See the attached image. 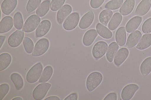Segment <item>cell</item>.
<instances>
[{
    "label": "cell",
    "instance_id": "obj_1",
    "mask_svg": "<svg viewBox=\"0 0 151 100\" xmlns=\"http://www.w3.org/2000/svg\"><path fill=\"white\" fill-rule=\"evenodd\" d=\"M103 79L101 74L98 72L91 73L88 76L86 83L87 90L92 91L96 88L101 83Z\"/></svg>",
    "mask_w": 151,
    "mask_h": 100
},
{
    "label": "cell",
    "instance_id": "obj_2",
    "mask_svg": "<svg viewBox=\"0 0 151 100\" xmlns=\"http://www.w3.org/2000/svg\"><path fill=\"white\" fill-rule=\"evenodd\" d=\"M43 67L40 62H38L34 65L27 72L26 79L28 82L33 83L39 79L42 73Z\"/></svg>",
    "mask_w": 151,
    "mask_h": 100
},
{
    "label": "cell",
    "instance_id": "obj_3",
    "mask_svg": "<svg viewBox=\"0 0 151 100\" xmlns=\"http://www.w3.org/2000/svg\"><path fill=\"white\" fill-rule=\"evenodd\" d=\"M49 42L46 38H42L36 43L32 55L37 57L42 55L48 50L49 46Z\"/></svg>",
    "mask_w": 151,
    "mask_h": 100
},
{
    "label": "cell",
    "instance_id": "obj_4",
    "mask_svg": "<svg viewBox=\"0 0 151 100\" xmlns=\"http://www.w3.org/2000/svg\"><path fill=\"white\" fill-rule=\"evenodd\" d=\"M51 84L47 82L42 83L37 85L34 89L32 96L36 100L42 99L46 95Z\"/></svg>",
    "mask_w": 151,
    "mask_h": 100
},
{
    "label": "cell",
    "instance_id": "obj_5",
    "mask_svg": "<svg viewBox=\"0 0 151 100\" xmlns=\"http://www.w3.org/2000/svg\"><path fill=\"white\" fill-rule=\"evenodd\" d=\"M41 21L40 17L35 14L30 16L25 22L23 30L26 33H30L34 30Z\"/></svg>",
    "mask_w": 151,
    "mask_h": 100
},
{
    "label": "cell",
    "instance_id": "obj_6",
    "mask_svg": "<svg viewBox=\"0 0 151 100\" xmlns=\"http://www.w3.org/2000/svg\"><path fill=\"white\" fill-rule=\"evenodd\" d=\"M80 19L79 14L77 12L72 13L66 18L63 26L67 30H70L74 29L78 24Z\"/></svg>",
    "mask_w": 151,
    "mask_h": 100
},
{
    "label": "cell",
    "instance_id": "obj_7",
    "mask_svg": "<svg viewBox=\"0 0 151 100\" xmlns=\"http://www.w3.org/2000/svg\"><path fill=\"white\" fill-rule=\"evenodd\" d=\"M24 31L22 29L16 30L9 37L8 43L11 47L15 48L22 43L24 36Z\"/></svg>",
    "mask_w": 151,
    "mask_h": 100
},
{
    "label": "cell",
    "instance_id": "obj_8",
    "mask_svg": "<svg viewBox=\"0 0 151 100\" xmlns=\"http://www.w3.org/2000/svg\"><path fill=\"white\" fill-rule=\"evenodd\" d=\"M108 46L107 44L104 41H101L97 42L92 49L93 56L96 59L101 58L105 54Z\"/></svg>",
    "mask_w": 151,
    "mask_h": 100
},
{
    "label": "cell",
    "instance_id": "obj_9",
    "mask_svg": "<svg viewBox=\"0 0 151 100\" xmlns=\"http://www.w3.org/2000/svg\"><path fill=\"white\" fill-rule=\"evenodd\" d=\"M139 89L138 86L135 84H131L126 86L121 92L122 99L123 100L130 99Z\"/></svg>",
    "mask_w": 151,
    "mask_h": 100
},
{
    "label": "cell",
    "instance_id": "obj_10",
    "mask_svg": "<svg viewBox=\"0 0 151 100\" xmlns=\"http://www.w3.org/2000/svg\"><path fill=\"white\" fill-rule=\"evenodd\" d=\"M51 27L50 21L45 19L42 21L35 31V36L37 38L41 37L45 35L49 31Z\"/></svg>",
    "mask_w": 151,
    "mask_h": 100
},
{
    "label": "cell",
    "instance_id": "obj_11",
    "mask_svg": "<svg viewBox=\"0 0 151 100\" xmlns=\"http://www.w3.org/2000/svg\"><path fill=\"white\" fill-rule=\"evenodd\" d=\"M72 8L69 5L65 4L58 11L57 14V20L58 23L61 24L66 17L71 13Z\"/></svg>",
    "mask_w": 151,
    "mask_h": 100
},
{
    "label": "cell",
    "instance_id": "obj_12",
    "mask_svg": "<svg viewBox=\"0 0 151 100\" xmlns=\"http://www.w3.org/2000/svg\"><path fill=\"white\" fill-rule=\"evenodd\" d=\"M17 4V0H4L1 5L2 13L6 15H9L14 10Z\"/></svg>",
    "mask_w": 151,
    "mask_h": 100
},
{
    "label": "cell",
    "instance_id": "obj_13",
    "mask_svg": "<svg viewBox=\"0 0 151 100\" xmlns=\"http://www.w3.org/2000/svg\"><path fill=\"white\" fill-rule=\"evenodd\" d=\"M94 18V14L92 11L85 14L81 18L79 24V27L83 29L88 28L92 23Z\"/></svg>",
    "mask_w": 151,
    "mask_h": 100
},
{
    "label": "cell",
    "instance_id": "obj_14",
    "mask_svg": "<svg viewBox=\"0 0 151 100\" xmlns=\"http://www.w3.org/2000/svg\"><path fill=\"white\" fill-rule=\"evenodd\" d=\"M129 54L128 49L125 48L119 49L115 54L114 62L117 66H120L126 60Z\"/></svg>",
    "mask_w": 151,
    "mask_h": 100
},
{
    "label": "cell",
    "instance_id": "obj_15",
    "mask_svg": "<svg viewBox=\"0 0 151 100\" xmlns=\"http://www.w3.org/2000/svg\"><path fill=\"white\" fill-rule=\"evenodd\" d=\"M142 35L141 32L138 30L134 31L130 33L126 42L127 47L131 48L135 46L140 39Z\"/></svg>",
    "mask_w": 151,
    "mask_h": 100
},
{
    "label": "cell",
    "instance_id": "obj_16",
    "mask_svg": "<svg viewBox=\"0 0 151 100\" xmlns=\"http://www.w3.org/2000/svg\"><path fill=\"white\" fill-rule=\"evenodd\" d=\"M13 25V19L10 16L4 17L0 23V33H3L9 31Z\"/></svg>",
    "mask_w": 151,
    "mask_h": 100
},
{
    "label": "cell",
    "instance_id": "obj_17",
    "mask_svg": "<svg viewBox=\"0 0 151 100\" xmlns=\"http://www.w3.org/2000/svg\"><path fill=\"white\" fill-rule=\"evenodd\" d=\"M151 4L149 0H142L137 6L134 14L142 16L145 14L149 11Z\"/></svg>",
    "mask_w": 151,
    "mask_h": 100
},
{
    "label": "cell",
    "instance_id": "obj_18",
    "mask_svg": "<svg viewBox=\"0 0 151 100\" xmlns=\"http://www.w3.org/2000/svg\"><path fill=\"white\" fill-rule=\"evenodd\" d=\"M142 19V18L139 16H135L130 19L126 25L127 32L130 33L135 30L140 24Z\"/></svg>",
    "mask_w": 151,
    "mask_h": 100
},
{
    "label": "cell",
    "instance_id": "obj_19",
    "mask_svg": "<svg viewBox=\"0 0 151 100\" xmlns=\"http://www.w3.org/2000/svg\"><path fill=\"white\" fill-rule=\"evenodd\" d=\"M97 35V31L94 29L87 30L84 34L83 38V43L84 45L87 46L91 45Z\"/></svg>",
    "mask_w": 151,
    "mask_h": 100
},
{
    "label": "cell",
    "instance_id": "obj_20",
    "mask_svg": "<svg viewBox=\"0 0 151 100\" xmlns=\"http://www.w3.org/2000/svg\"><path fill=\"white\" fill-rule=\"evenodd\" d=\"M115 40L119 45H124L126 41V29L124 27L122 26L117 30L115 33Z\"/></svg>",
    "mask_w": 151,
    "mask_h": 100
},
{
    "label": "cell",
    "instance_id": "obj_21",
    "mask_svg": "<svg viewBox=\"0 0 151 100\" xmlns=\"http://www.w3.org/2000/svg\"><path fill=\"white\" fill-rule=\"evenodd\" d=\"M134 5V0H126L119 9L120 13L123 16L129 14L133 10Z\"/></svg>",
    "mask_w": 151,
    "mask_h": 100
},
{
    "label": "cell",
    "instance_id": "obj_22",
    "mask_svg": "<svg viewBox=\"0 0 151 100\" xmlns=\"http://www.w3.org/2000/svg\"><path fill=\"white\" fill-rule=\"evenodd\" d=\"M151 45V34L147 33L144 35L136 48L139 50H143Z\"/></svg>",
    "mask_w": 151,
    "mask_h": 100
},
{
    "label": "cell",
    "instance_id": "obj_23",
    "mask_svg": "<svg viewBox=\"0 0 151 100\" xmlns=\"http://www.w3.org/2000/svg\"><path fill=\"white\" fill-rule=\"evenodd\" d=\"M96 29L98 34L104 38L109 39L112 36V32L105 26L100 23L97 24Z\"/></svg>",
    "mask_w": 151,
    "mask_h": 100
},
{
    "label": "cell",
    "instance_id": "obj_24",
    "mask_svg": "<svg viewBox=\"0 0 151 100\" xmlns=\"http://www.w3.org/2000/svg\"><path fill=\"white\" fill-rule=\"evenodd\" d=\"M119 48L118 45L115 42H112L109 45L106 55L107 60L109 62L113 61Z\"/></svg>",
    "mask_w": 151,
    "mask_h": 100
},
{
    "label": "cell",
    "instance_id": "obj_25",
    "mask_svg": "<svg viewBox=\"0 0 151 100\" xmlns=\"http://www.w3.org/2000/svg\"><path fill=\"white\" fill-rule=\"evenodd\" d=\"M122 18V16L119 13H115L108 24L109 29L111 30L116 29L121 23Z\"/></svg>",
    "mask_w": 151,
    "mask_h": 100
},
{
    "label": "cell",
    "instance_id": "obj_26",
    "mask_svg": "<svg viewBox=\"0 0 151 100\" xmlns=\"http://www.w3.org/2000/svg\"><path fill=\"white\" fill-rule=\"evenodd\" d=\"M12 60L11 55L7 53H3L0 55V71L6 68L10 65Z\"/></svg>",
    "mask_w": 151,
    "mask_h": 100
},
{
    "label": "cell",
    "instance_id": "obj_27",
    "mask_svg": "<svg viewBox=\"0 0 151 100\" xmlns=\"http://www.w3.org/2000/svg\"><path fill=\"white\" fill-rule=\"evenodd\" d=\"M50 1L46 0L43 1L39 6L36 10V14L40 17L45 16L50 9Z\"/></svg>",
    "mask_w": 151,
    "mask_h": 100
},
{
    "label": "cell",
    "instance_id": "obj_28",
    "mask_svg": "<svg viewBox=\"0 0 151 100\" xmlns=\"http://www.w3.org/2000/svg\"><path fill=\"white\" fill-rule=\"evenodd\" d=\"M113 13L109 9L103 10L100 13L99 19L100 23L105 26H106L108 22L111 18Z\"/></svg>",
    "mask_w": 151,
    "mask_h": 100
},
{
    "label": "cell",
    "instance_id": "obj_29",
    "mask_svg": "<svg viewBox=\"0 0 151 100\" xmlns=\"http://www.w3.org/2000/svg\"><path fill=\"white\" fill-rule=\"evenodd\" d=\"M10 78L16 89L19 90L22 88L24 84V81L19 74L16 72L13 73L11 75Z\"/></svg>",
    "mask_w": 151,
    "mask_h": 100
},
{
    "label": "cell",
    "instance_id": "obj_30",
    "mask_svg": "<svg viewBox=\"0 0 151 100\" xmlns=\"http://www.w3.org/2000/svg\"><path fill=\"white\" fill-rule=\"evenodd\" d=\"M53 73V69L52 66L48 65L43 70L39 82L44 83L47 82L51 77Z\"/></svg>",
    "mask_w": 151,
    "mask_h": 100
},
{
    "label": "cell",
    "instance_id": "obj_31",
    "mask_svg": "<svg viewBox=\"0 0 151 100\" xmlns=\"http://www.w3.org/2000/svg\"><path fill=\"white\" fill-rule=\"evenodd\" d=\"M140 71L144 76L147 75L151 72V57L146 58L140 66Z\"/></svg>",
    "mask_w": 151,
    "mask_h": 100
},
{
    "label": "cell",
    "instance_id": "obj_32",
    "mask_svg": "<svg viewBox=\"0 0 151 100\" xmlns=\"http://www.w3.org/2000/svg\"><path fill=\"white\" fill-rule=\"evenodd\" d=\"M14 24L15 27L17 29L22 28L23 25V21L21 13L19 12H17L13 17Z\"/></svg>",
    "mask_w": 151,
    "mask_h": 100
},
{
    "label": "cell",
    "instance_id": "obj_33",
    "mask_svg": "<svg viewBox=\"0 0 151 100\" xmlns=\"http://www.w3.org/2000/svg\"><path fill=\"white\" fill-rule=\"evenodd\" d=\"M23 43L26 52L29 54L32 52L34 48V44L32 40L29 38L25 37L23 40Z\"/></svg>",
    "mask_w": 151,
    "mask_h": 100
},
{
    "label": "cell",
    "instance_id": "obj_34",
    "mask_svg": "<svg viewBox=\"0 0 151 100\" xmlns=\"http://www.w3.org/2000/svg\"><path fill=\"white\" fill-rule=\"evenodd\" d=\"M123 0H111L108 2L105 5L106 8L111 10H114L119 8L122 5Z\"/></svg>",
    "mask_w": 151,
    "mask_h": 100
},
{
    "label": "cell",
    "instance_id": "obj_35",
    "mask_svg": "<svg viewBox=\"0 0 151 100\" xmlns=\"http://www.w3.org/2000/svg\"><path fill=\"white\" fill-rule=\"evenodd\" d=\"M41 0H29L26 9L28 13H30L35 10L39 5Z\"/></svg>",
    "mask_w": 151,
    "mask_h": 100
},
{
    "label": "cell",
    "instance_id": "obj_36",
    "mask_svg": "<svg viewBox=\"0 0 151 100\" xmlns=\"http://www.w3.org/2000/svg\"><path fill=\"white\" fill-rule=\"evenodd\" d=\"M66 0H52L50 5V9L56 11L60 9L64 4Z\"/></svg>",
    "mask_w": 151,
    "mask_h": 100
},
{
    "label": "cell",
    "instance_id": "obj_37",
    "mask_svg": "<svg viewBox=\"0 0 151 100\" xmlns=\"http://www.w3.org/2000/svg\"><path fill=\"white\" fill-rule=\"evenodd\" d=\"M10 87L9 85L6 83H3L0 85V100H2L9 91Z\"/></svg>",
    "mask_w": 151,
    "mask_h": 100
},
{
    "label": "cell",
    "instance_id": "obj_38",
    "mask_svg": "<svg viewBox=\"0 0 151 100\" xmlns=\"http://www.w3.org/2000/svg\"><path fill=\"white\" fill-rule=\"evenodd\" d=\"M142 31L145 33L151 32V18L146 20L143 23L142 28Z\"/></svg>",
    "mask_w": 151,
    "mask_h": 100
},
{
    "label": "cell",
    "instance_id": "obj_39",
    "mask_svg": "<svg viewBox=\"0 0 151 100\" xmlns=\"http://www.w3.org/2000/svg\"><path fill=\"white\" fill-rule=\"evenodd\" d=\"M105 0H91L90 5L93 8L96 9L99 8L104 3Z\"/></svg>",
    "mask_w": 151,
    "mask_h": 100
},
{
    "label": "cell",
    "instance_id": "obj_40",
    "mask_svg": "<svg viewBox=\"0 0 151 100\" xmlns=\"http://www.w3.org/2000/svg\"><path fill=\"white\" fill-rule=\"evenodd\" d=\"M117 98V95L115 92H111L107 94L104 100H116Z\"/></svg>",
    "mask_w": 151,
    "mask_h": 100
},
{
    "label": "cell",
    "instance_id": "obj_41",
    "mask_svg": "<svg viewBox=\"0 0 151 100\" xmlns=\"http://www.w3.org/2000/svg\"><path fill=\"white\" fill-rule=\"evenodd\" d=\"M78 98V95L76 93H72L67 96L64 100H77Z\"/></svg>",
    "mask_w": 151,
    "mask_h": 100
},
{
    "label": "cell",
    "instance_id": "obj_42",
    "mask_svg": "<svg viewBox=\"0 0 151 100\" xmlns=\"http://www.w3.org/2000/svg\"><path fill=\"white\" fill-rule=\"evenodd\" d=\"M60 98L56 96H49L45 99L44 100H60Z\"/></svg>",
    "mask_w": 151,
    "mask_h": 100
},
{
    "label": "cell",
    "instance_id": "obj_43",
    "mask_svg": "<svg viewBox=\"0 0 151 100\" xmlns=\"http://www.w3.org/2000/svg\"><path fill=\"white\" fill-rule=\"evenodd\" d=\"M6 38L5 35H0V48H1L2 45H3L4 41Z\"/></svg>",
    "mask_w": 151,
    "mask_h": 100
},
{
    "label": "cell",
    "instance_id": "obj_44",
    "mask_svg": "<svg viewBox=\"0 0 151 100\" xmlns=\"http://www.w3.org/2000/svg\"><path fill=\"white\" fill-rule=\"evenodd\" d=\"M22 98L20 97H17L12 99V100H22Z\"/></svg>",
    "mask_w": 151,
    "mask_h": 100
},
{
    "label": "cell",
    "instance_id": "obj_45",
    "mask_svg": "<svg viewBox=\"0 0 151 100\" xmlns=\"http://www.w3.org/2000/svg\"><path fill=\"white\" fill-rule=\"evenodd\" d=\"M150 2L151 3V0H150Z\"/></svg>",
    "mask_w": 151,
    "mask_h": 100
}]
</instances>
